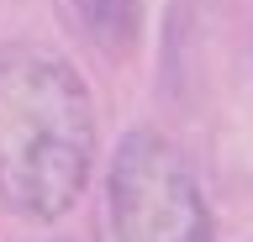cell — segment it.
I'll list each match as a JSON object with an SVG mask.
<instances>
[{
	"mask_svg": "<svg viewBox=\"0 0 253 242\" xmlns=\"http://www.w3.org/2000/svg\"><path fill=\"white\" fill-rule=\"evenodd\" d=\"M116 242H211V206L179 147L158 132H126L106 179Z\"/></svg>",
	"mask_w": 253,
	"mask_h": 242,
	"instance_id": "cell-2",
	"label": "cell"
},
{
	"mask_svg": "<svg viewBox=\"0 0 253 242\" xmlns=\"http://www.w3.org/2000/svg\"><path fill=\"white\" fill-rule=\"evenodd\" d=\"M95 163V100L37 48L0 53V200L21 221L69 216Z\"/></svg>",
	"mask_w": 253,
	"mask_h": 242,
	"instance_id": "cell-1",
	"label": "cell"
},
{
	"mask_svg": "<svg viewBox=\"0 0 253 242\" xmlns=\"http://www.w3.org/2000/svg\"><path fill=\"white\" fill-rule=\"evenodd\" d=\"M69 21L111 64H126L142 42V0H69Z\"/></svg>",
	"mask_w": 253,
	"mask_h": 242,
	"instance_id": "cell-3",
	"label": "cell"
}]
</instances>
